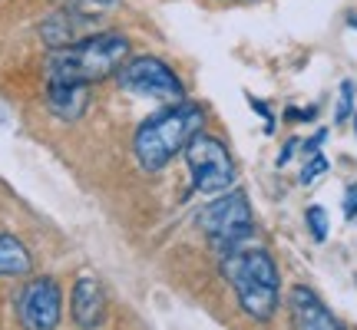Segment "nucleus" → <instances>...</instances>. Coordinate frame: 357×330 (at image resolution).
<instances>
[{
    "label": "nucleus",
    "mask_w": 357,
    "mask_h": 330,
    "mask_svg": "<svg viewBox=\"0 0 357 330\" xmlns=\"http://www.w3.org/2000/svg\"><path fill=\"white\" fill-rule=\"evenodd\" d=\"M248 106H252V109H255V113L265 119V132L271 136V132H275V116H271V109H268V106L258 100V96H252V93H248Z\"/></svg>",
    "instance_id": "obj_16"
},
{
    "label": "nucleus",
    "mask_w": 357,
    "mask_h": 330,
    "mask_svg": "<svg viewBox=\"0 0 357 330\" xmlns=\"http://www.w3.org/2000/svg\"><path fill=\"white\" fill-rule=\"evenodd\" d=\"M347 26H354L357 30V13H347Z\"/></svg>",
    "instance_id": "obj_20"
},
{
    "label": "nucleus",
    "mask_w": 357,
    "mask_h": 330,
    "mask_svg": "<svg viewBox=\"0 0 357 330\" xmlns=\"http://www.w3.org/2000/svg\"><path fill=\"white\" fill-rule=\"evenodd\" d=\"M30 267H33V258L26 251V244L0 231V278H20V274H30Z\"/></svg>",
    "instance_id": "obj_12"
},
{
    "label": "nucleus",
    "mask_w": 357,
    "mask_h": 330,
    "mask_svg": "<svg viewBox=\"0 0 357 330\" xmlns=\"http://www.w3.org/2000/svg\"><path fill=\"white\" fill-rule=\"evenodd\" d=\"M199 132H205V106L192 100H182L176 106H166L162 113L149 116L132 139V152L142 172H159L166 168L178 152H185Z\"/></svg>",
    "instance_id": "obj_2"
},
{
    "label": "nucleus",
    "mask_w": 357,
    "mask_h": 330,
    "mask_svg": "<svg viewBox=\"0 0 357 330\" xmlns=\"http://www.w3.org/2000/svg\"><path fill=\"white\" fill-rule=\"evenodd\" d=\"M354 93H357V86L351 79H344V83H341V96H337V109H334V123H337V126L354 116Z\"/></svg>",
    "instance_id": "obj_13"
},
{
    "label": "nucleus",
    "mask_w": 357,
    "mask_h": 330,
    "mask_svg": "<svg viewBox=\"0 0 357 330\" xmlns=\"http://www.w3.org/2000/svg\"><path fill=\"white\" fill-rule=\"evenodd\" d=\"M298 149H301V139H288V142H284V149H281L278 159H275V162H278V168H281V165L291 162V155L298 152Z\"/></svg>",
    "instance_id": "obj_19"
},
{
    "label": "nucleus",
    "mask_w": 357,
    "mask_h": 330,
    "mask_svg": "<svg viewBox=\"0 0 357 330\" xmlns=\"http://www.w3.org/2000/svg\"><path fill=\"white\" fill-rule=\"evenodd\" d=\"M199 228L212 238L222 254L235 251V248H245V242L255 235V218H252V205L242 191H222L212 202L199 212Z\"/></svg>",
    "instance_id": "obj_4"
},
{
    "label": "nucleus",
    "mask_w": 357,
    "mask_h": 330,
    "mask_svg": "<svg viewBox=\"0 0 357 330\" xmlns=\"http://www.w3.org/2000/svg\"><path fill=\"white\" fill-rule=\"evenodd\" d=\"M291 314L298 330H347L341 320L334 317L328 304L321 301L318 294L305 288V284H294L291 291Z\"/></svg>",
    "instance_id": "obj_10"
},
{
    "label": "nucleus",
    "mask_w": 357,
    "mask_h": 330,
    "mask_svg": "<svg viewBox=\"0 0 357 330\" xmlns=\"http://www.w3.org/2000/svg\"><path fill=\"white\" fill-rule=\"evenodd\" d=\"M222 274L248 317L258 324L275 317L281 301V274L265 248H235L222 254Z\"/></svg>",
    "instance_id": "obj_3"
},
{
    "label": "nucleus",
    "mask_w": 357,
    "mask_h": 330,
    "mask_svg": "<svg viewBox=\"0 0 357 330\" xmlns=\"http://www.w3.org/2000/svg\"><path fill=\"white\" fill-rule=\"evenodd\" d=\"M70 314L79 330H96L106 317V291L96 278H79L70 294Z\"/></svg>",
    "instance_id": "obj_9"
},
{
    "label": "nucleus",
    "mask_w": 357,
    "mask_h": 330,
    "mask_svg": "<svg viewBox=\"0 0 357 330\" xmlns=\"http://www.w3.org/2000/svg\"><path fill=\"white\" fill-rule=\"evenodd\" d=\"M96 20H100V17H93V13L63 7V10H56L53 17H47V20L40 24V40H43L50 50L70 47V43H79V40L100 33V24H96Z\"/></svg>",
    "instance_id": "obj_8"
},
{
    "label": "nucleus",
    "mask_w": 357,
    "mask_h": 330,
    "mask_svg": "<svg viewBox=\"0 0 357 330\" xmlns=\"http://www.w3.org/2000/svg\"><path fill=\"white\" fill-rule=\"evenodd\" d=\"M351 119H354V132H357V109H354V116H351Z\"/></svg>",
    "instance_id": "obj_21"
},
{
    "label": "nucleus",
    "mask_w": 357,
    "mask_h": 330,
    "mask_svg": "<svg viewBox=\"0 0 357 330\" xmlns=\"http://www.w3.org/2000/svg\"><path fill=\"white\" fill-rule=\"evenodd\" d=\"M116 83L132 93V96H146V100L166 102V106H176V102L189 100L185 96V86L182 79L166 60L159 56H136V60H126L116 73Z\"/></svg>",
    "instance_id": "obj_6"
},
{
    "label": "nucleus",
    "mask_w": 357,
    "mask_h": 330,
    "mask_svg": "<svg viewBox=\"0 0 357 330\" xmlns=\"http://www.w3.org/2000/svg\"><path fill=\"white\" fill-rule=\"evenodd\" d=\"M63 317V294L53 278H33L17 297V320L24 330H56Z\"/></svg>",
    "instance_id": "obj_7"
},
{
    "label": "nucleus",
    "mask_w": 357,
    "mask_h": 330,
    "mask_svg": "<svg viewBox=\"0 0 357 330\" xmlns=\"http://www.w3.org/2000/svg\"><path fill=\"white\" fill-rule=\"evenodd\" d=\"M324 172H328V159H324L321 152L311 155V159H307V165L301 168V185H311V182H318Z\"/></svg>",
    "instance_id": "obj_15"
},
{
    "label": "nucleus",
    "mask_w": 357,
    "mask_h": 330,
    "mask_svg": "<svg viewBox=\"0 0 357 330\" xmlns=\"http://www.w3.org/2000/svg\"><path fill=\"white\" fill-rule=\"evenodd\" d=\"M324 139H328V129H318V132H314L307 142H301V149H305L307 159H311V155H318V149L324 146Z\"/></svg>",
    "instance_id": "obj_17"
},
{
    "label": "nucleus",
    "mask_w": 357,
    "mask_h": 330,
    "mask_svg": "<svg viewBox=\"0 0 357 330\" xmlns=\"http://www.w3.org/2000/svg\"><path fill=\"white\" fill-rule=\"evenodd\" d=\"M185 165L192 175V189L202 195H222L235 185V162H231L229 146L208 132H199L185 146Z\"/></svg>",
    "instance_id": "obj_5"
},
{
    "label": "nucleus",
    "mask_w": 357,
    "mask_h": 330,
    "mask_svg": "<svg viewBox=\"0 0 357 330\" xmlns=\"http://www.w3.org/2000/svg\"><path fill=\"white\" fill-rule=\"evenodd\" d=\"M89 86L83 83H47V106L53 116H60L66 123H77L86 113Z\"/></svg>",
    "instance_id": "obj_11"
},
{
    "label": "nucleus",
    "mask_w": 357,
    "mask_h": 330,
    "mask_svg": "<svg viewBox=\"0 0 357 330\" xmlns=\"http://www.w3.org/2000/svg\"><path fill=\"white\" fill-rule=\"evenodd\" d=\"M129 60V37L116 30H100L93 37L56 47L43 60V77L47 83H100L119 73V66Z\"/></svg>",
    "instance_id": "obj_1"
},
{
    "label": "nucleus",
    "mask_w": 357,
    "mask_h": 330,
    "mask_svg": "<svg viewBox=\"0 0 357 330\" xmlns=\"http://www.w3.org/2000/svg\"><path fill=\"white\" fill-rule=\"evenodd\" d=\"M344 218L347 221L357 218V185H347V191H344Z\"/></svg>",
    "instance_id": "obj_18"
},
{
    "label": "nucleus",
    "mask_w": 357,
    "mask_h": 330,
    "mask_svg": "<svg viewBox=\"0 0 357 330\" xmlns=\"http://www.w3.org/2000/svg\"><path fill=\"white\" fill-rule=\"evenodd\" d=\"M307 228H311V238H314V242H328V231H331V225H328V212H324V208H321V205H311V208H307Z\"/></svg>",
    "instance_id": "obj_14"
}]
</instances>
